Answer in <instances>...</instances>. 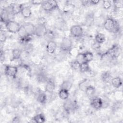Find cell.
<instances>
[{
    "label": "cell",
    "mask_w": 123,
    "mask_h": 123,
    "mask_svg": "<svg viewBox=\"0 0 123 123\" xmlns=\"http://www.w3.org/2000/svg\"><path fill=\"white\" fill-rule=\"evenodd\" d=\"M103 26L107 31L114 33L118 32L120 29V26L117 22L111 17H108L105 20Z\"/></svg>",
    "instance_id": "cell-1"
},
{
    "label": "cell",
    "mask_w": 123,
    "mask_h": 123,
    "mask_svg": "<svg viewBox=\"0 0 123 123\" xmlns=\"http://www.w3.org/2000/svg\"><path fill=\"white\" fill-rule=\"evenodd\" d=\"M5 25L7 31L12 33H17L21 25L18 22L13 20L8 21L5 24Z\"/></svg>",
    "instance_id": "cell-2"
},
{
    "label": "cell",
    "mask_w": 123,
    "mask_h": 123,
    "mask_svg": "<svg viewBox=\"0 0 123 123\" xmlns=\"http://www.w3.org/2000/svg\"><path fill=\"white\" fill-rule=\"evenodd\" d=\"M121 49L117 45H114L104 54L108 56L109 57L114 59L117 58L121 54Z\"/></svg>",
    "instance_id": "cell-3"
},
{
    "label": "cell",
    "mask_w": 123,
    "mask_h": 123,
    "mask_svg": "<svg viewBox=\"0 0 123 123\" xmlns=\"http://www.w3.org/2000/svg\"><path fill=\"white\" fill-rule=\"evenodd\" d=\"M73 45L72 40L68 37L62 38L60 45L61 49L64 52H67L71 49Z\"/></svg>",
    "instance_id": "cell-4"
},
{
    "label": "cell",
    "mask_w": 123,
    "mask_h": 123,
    "mask_svg": "<svg viewBox=\"0 0 123 123\" xmlns=\"http://www.w3.org/2000/svg\"><path fill=\"white\" fill-rule=\"evenodd\" d=\"M5 74L13 78H15L18 73V68L14 65H6L4 69Z\"/></svg>",
    "instance_id": "cell-5"
},
{
    "label": "cell",
    "mask_w": 123,
    "mask_h": 123,
    "mask_svg": "<svg viewBox=\"0 0 123 123\" xmlns=\"http://www.w3.org/2000/svg\"><path fill=\"white\" fill-rule=\"evenodd\" d=\"M71 35L74 37H81L83 34V29L80 25H74L70 29Z\"/></svg>",
    "instance_id": "cell-6"
},
{
    "label": "cell",
    "mask_w": 123,
    "mask_h": 123,
    "mask_svg": "<svg viewBox=\"0 0 123 123\" xmlns=\"http://www.w3.org/2000/svg\"><path fill=\"white\" fill-rule=\"evenodd\" d=\"M11 15H13L12 13L9 6V8H8V9L6 8L3 9L1 10V13H0L1 22L5 24L8 21L11 20H10Z\"/></svg>",
    "instance_id": "cell-7"
},
{
    "label": "cell",
    "mask_w": 123,
    "mask_h": 123,
    "mask_svg": "<svg viewBox=\"0 0 123 123\" xmlns=\"http://www.w3.org/2000/svg\"><path fill=\"white\" fill-rule=\"evenodd\" d=\"M91 106L96 110H98L102 108V100L99 97L93 98L90 101Z\"/></svg>",
    "instance_id": "cell-8"
},
{
    "label": "cell",
    "mask_w": 123,
    "mask_h": 123,
    "mask_svg": "<svg viewBox=\"0 0 123 123\" xmlns=\"http://www.w3.org/2000/svg\"><path fill=\"white\" fill-rule=\"evenodd\" d=\"M66 102L64 104V109L68 113L73 111L77 107V104L74 101L70 99H66Z\"/></svg>",
    "instance_id": "cell-9"
},
{
    "label": "cell",
    "mask_w": 123,
    "mask_h": 123,
    "mask_svg": "<svg viewBox=\"0 0 123 123\" xmlns=\"http://www.w3.org/2000/svg\"><path fill=\"white\" fill-rule=\"evenodd\" d=\"M48 32V29L46 26L37 25L35 28L34 35L38 37H42L45 36Z\"/></svg>",
    "instance_id": "cell-10"
},
{
    "label": "cell",
    "mask_w": 123,
    "mask_h": 123,
    "mask_svg": "<svg viewBox=\"0 0 123 123\" xmlns=\"http://www.w3.org/2000/svg\"><path fill=\"white\" fill-rule=\"evenodd\" d=\"M27 35L29 36H32L35 34L36 26L31 23L27 22L23 25Z\"/></svg>",
    "instance_id": "cell-11"
},
{
    "label": "cell",
    "mask_w": 123,
    "mask_h": 123,
    "mask_svg": "<svg viewBox=\"0 0 123 123\" xmlns=\"http://www.w3.org/2000/svg\"><path fill=\"white\" fill-rule=\"evenodd\" d=\"M57 45L56 43L53 40L49 41L46 45L47 52L49 54H53L56 50Z\"/></svg>",
    "instance_id": "cell-12"
},
{
    "label": "cell",
    "mask_w": 123,
    "mask_h": 123,
    "mask_svg": "<svg viewBox=\"0 0 123 123\" xmlns=\"http://www.w3.org/2000/svg\"><path fill=\"white\" fill-rule=\"evenodd\" d=\"M23 4H20L18 3H11L9 6L11 11L13 15H16L19 13H21L22 8L23 7Z\"/></svg>",
    "instance_id": "cell-13"
},
{
    "label": "cell",
    "mask_w": 123,
    "mask_h": 123,
    "mask_svg": "<svg viewBox=\"0 0 123 123\" xmlns=\"http://www.w3.org/2000/svg\"><path fill=\"white\" fill-rule=\"evenodd\" d=\"M21 13L24 18H28L32 15V11L29 6H23Z\"/></svg>",
    "instance_id": "cell-14"
},
{
    "label": "cell",
    "mask_w": 123,
    "mask_h": 123,
    "mask_svg": "<svg viewBox=\"0 0 123 123\" xmlns=\"http://www.w3.org/2000/svg\"><path fill=\"white\" fill-rule=\"evenodd\" d=\"M45 117L42 113H39L33 117L30 120V122L36 123H42L45 122Z\"/></svg>",
    "instance_id": "cell-15"
},
{
    "label": "cell",
    "mask_w": 123,
    "mask_h": 123,
    "mask_svg": "<svg viewBox=\"0 0 123 123\" xmlns=\"http://www.w3.org/2000/svg\"><path fill=\"white\" fill-rule=\"evenodd\" d=\"M55 89V85L54 82L51 80L47 81L45 86V91L49 93H52L53 92Z\"/></svg>",
    "instance_id": "cell-16"
},
{
    "label": "cell",
    "mask_w": 123,
    "mask_h": 123,
    "mask_svg": "<svg viewBox=\"0 0 123 123\" xmlns=\"http://www.w3.org/2000/svg\"><path fill=\"white\" fill-rule=\"evenodd\" d=\"M111 81V85L115 88H118L120 87L122 85V80L119 76H116L112 78Z\"/></svg>",
    "instance_id": "cell-17"
},
{
    "label": "cell",
    "mask_w": 123,
    "mask_h": 123,
    "mask_svg": "<svg viewBox=\"0 0 123 123\" xmlns=\"http://www.w3.org/2000/svg\"><path fill=\"white\" fill-rule=\"evenodd\" d=\"M100 79L102 82L104 83H108L111 81L112 79V75L111 73L109 71L104 72L101 74L100 76Z\"/></svg>",
    "instance_id": "cell-18"
},
{
    "label": "cell",
    "mask_w": 123,
    "mask_h": 123,
    "mask_svg": "<svg viewBox=\"0 0 123 123\" xmlns=\"http://www.w3.org/2000/svg\"><path fill=\"white\" fill-rule=\"evenodd\" d=\"M22 54V51L19 49H14L12 51V61L19 60Z\"/></svg>",
    "instance_id": "cell-19"
},
{
    "label": "cell",
    "mask_w": 123,
    "mask_h": 123,
    "mask_svg": "<svg viewBox=\"0 0 123 123\" xmlns=\"http://www.w3.org/2000/svg\"><path fill=\"white\" fill-rule=\"evenodd\" d=\"M41 6L42 9L46 12H51L54 10L53 7L49 0H43Z\"/></svg>",
    "instance_id": "cell-20"
},
{
    "label": "cell",
    "mask_w": 123,
    "mask_h": 123,
    "mask_svg": "<svg viewBox=\"0 0 123 123\" xmlns=\"http://www.w3.org/2000/svg\"><path fill=\"white\" fill-rule=\"evenodd\" d=\"M106 40V37L104 34L102 33H98L95 35V42L98 44H102L105 42Z\"/></svg>",
    "instance_id": "cell-21"
},
{
    "label": "cell",
    "mask_w": 123,
    "mask_h": 123,
    "mask_svg": "<svg viewBox=\"0 0 123 123\" xmlns=\"http://www.w3.org/2000/svg\"><path fill=\"white\" fill-rule=\"evenodd\" d=\"M58 95L60 98L62 100H65L68 99L69 96V91L65 89L60 88L58 93Z\"/></svg>",
    "instance_id": "cell-22"
},
{
    "label": "cell",
    "mask_w": 123,
    "mask_h": 123,
    "mask_svg": "<svg viewBox=\"0 0 123 123\" xmlns=\"http://www.w3.org/2000/svg\"><path fill=\"white\" fill-rule=\"evenodd\" d=\"M37 100L41 104H45L47 101L46 94L43 92H39L37 97Z\"/></svg>",
    "instance_id": "cell-23"
},
{
    "label": "cell",
    "mask_w": 123,
    "mask_h": 123,
    "mask_svg": "<svg viewBox=\"0 0 123 123\" xmlns=\"http://www.w3.org/2000/svg\"><path fill=\"white\" fill-rule=\"evenodd\" d=\"M84 91L87 96L92 97L96 92V88L93 86L89 85L85 88Z\"/></svg>",
    "instance_id": "cell-24"
},
{
    "label": "cell",
    "mask_w": 123,
    "mask_h": 123,
    "mask_svg": "<svg viewBox=\"0 0 123 123\" xmlns=\"http://www.w3.org/2000/svg\"><path fill=\"white\" fill-rule=\"evenodd\" d=\"M17 33H18V35L19 36L20 38L21 39H25L26 37H27L28 36H29L27 35V34L26 32V30H25L23 25H21L19 29L18 30V32H17Z\"/></svg>",
    "instance_id": "cell-25"
},
{
    "label": "cell",
    "mask_w": 123,
    "mask_h": 123,
    "mask_svg": "<svg viewBox=\"0 0 123 123\" xmlns=\"http://www.w3.org/2000/svg\"><path fill=\"white\" fill-rule=\"evenodd\" d=\"M79 70L80 72L82 73L89 72L90 70L89 63L86 62H84L81 63Z\"/></svg>",
    "instance_id": "cell-26"
},
{
    "label": "cell",
    "mask_w": 123,
    "mask_h": 123,
    "mask_svg": "<svg viewBox=\"0 0 123 123\" xmlns=\"http://www.w3.org/2000/svg\"><path fill=\"white\" fill-rule=\"evenodd\" d=\"M74 9V5L71 3H67L63 7V12L65 13L70 14L72 13Z\"/></svg>",
    "instance_id": "cell-27"
},
{
    "label": "cell",
    "mask_w": 123,
    "mask_h": 123,
    "mask_svg": "<svg viewBox=\"0 0 123 123\" xmlns=\"http://www.w3.org/2000/svg\"><path fill=\"white\" fill-rule=\"evenodd\" d=\"M89 81L87 79H85L82 80L80 83L79 84V88H80V90H85V88L89 86Z\"/></svg>",
    "instance_id": "cell-28"
},
{
    "label": "cell",
    "mask_w": 123,
    "mask_h": 123,
    "mask_svg": "<svg viewBox=\"0 0 123 123\" xmlns=\"http://www.w3.org/2000/svg\"><path fill=\"white\" fill-rule=\"evenodd\" d=\"M72 86V83L68 81V80H65L64 81L61 85V88L65 89L67 90H70Z\"/></svg>",
    "instance_id": "cell-29"
},
{
    "label": "cell",
    "mask_w": 123,
    "mask_h": 123,
    "mask_svg": "<svg viewBox=\"0 0 123 123\" xmlns=\"http://www.w3.org/2000/svg\"><path fill=\"white\" fill-rule=\"evenodd\" d=\"M84 56L85 62L88 63L92 61L93 59V54L90 51H86L84 53Z\"/></svg>",
    "instance_id": "cell-30"
},
{
    "label": "cell",
    "mask_w": 123,
    "mask_h": 123,
    "mask_svg": "<svg viewBox=\"0 0 123 123\" xmlns=\"http://www.w3.org/2000/svg\"><path fill=\"white\" fill-rule=\"evenodd\" d=\"M47 20L44 17H40L37 18V25H42V26H46L47 24Z\"/></svg>",
    "instance_id": "cell-31"
},
{
    "label": "cell",
    "mask_w": 123,
    "mask_h": 123,
    "mask_svg": "<svg viewBox=\"0 0 123 123\" xmlns=\"http://www.w3.org/2000/svg\"><path fill=\"white\" fill-rule=\"evenodd\" d=\"M70 66L74 70H77L79 69L80 63L75 60L70 63Z\"/></svg>",
    "instance_id": "cell-32"
},
{
    "label": "cell",
    "mask_w": 123,
    "mask_h": 123,
    "mask_svg": "<svg viewBox=\"0 0 123 123\" xmlns=\"http://www.w3.org/2000/svg\"><path fill=\"white\" fill-rule=\"evenodd\" d=\"M75 60H76L80 64L84 62H85V59H84V53H78L76 56Z\"/></svg>",
    "instance_id": "cell-33"
},
{
    "label": "cell",
    "mask_w": 123,
    "mask_h": 123,
    "mask_svg": "<svg viewBox=\"0 0 123 123\" xmlns=\"http://www.w3.org/2000/svg\"><path fill=\"white\" fill-rule=\"evenodd\" d=\"M7 37L6 32L2 30H0V41L1 43H4L6 41Z\"/></svg>",
    "instance_id": "cell-34"
},
{
    "label": "cell",
    "mask_w": 123,
    "mask_h": 123,
    "mask_svg": "<svg viewBox=\"0 0 123 123\" xmlns=\"http://www.w3.org/2000/svg\"><path fill=\"white\" fill-rule=\"evenodd\" d=\"M113 5L114 6L115 8L116 9H121L123 7V1L122 0H113Z\"/></svg>",
    "instance_id": "cell-35"
},
{
    "label": "cell",
    "mask_w": 123,
    "mask_h": 123,
    "mask_svg": "<svg viewBox=\"0 0 123 123\" xmlns=\"http://www.w3.org/2000/svg\"><path fill=\"white\" fill-rule=\"evenodd\" d=\"M103 7L104 9L108 10L111 8V2L110 0H103Z\"/></svg>",
    "instance_id": "cell-36"
},
{
    "label": "cell",
    "mask_w": 123,
    "mask_h": 123,
    "mask_svg": "<svg viewBox=\"0 0 123 123\" xmlns=\"http://www.w3.org/2000/svg\"><path fill=\"white\" fill-rule=\"evenodd\" d=\"M46 36H48V37L50 39H52L54 37V34L51 30H48V32H47Z\"/></svg>",
    "instance_id": "cell-37"
},
{
    "label": "cell",
    "mask_w": 123,
    "mask_h": 123,
    "mask_svg": "<svg viewBox=\"0 0 123 123\" xmlns=\"http://www.w3.org/2000/svg\"><path fill=\"white\" fill-rule=\"evenodd\" d=\"M43 0H32L31 1V3L33 5H41Z\"/></svg>",
    "instance_id": "cell-38"
},
{
    "label": "cell",
    "mask_w": 123,
    "mask_h": 123,
    "mask_svg": "<svg viewBox=\"0 0 123 123\" xmlns=\"http://www.w3.org/2000/svg\"><path fill=\"white\" fill-rule=\"evenodd\" d=\"M81 3L84 6H88L91 5L90 0H82L81 1Z\"/></svg>",
    "instance_id": "cell-39"
},
{
    "label": "cell",
    "mask_w": 123,
    "mask_h": 123,
    "mask_svg": "<svg viewBox=\"0 0 123 123\" xmlns=\"http://www.w3.org/2000/svg\"><path fill=\"white\" fill-rule=\"evenodd\" d=\"M91 5H96L98 4L99 2V0H90Z\"/></svg>",
    "instance_id": "cell-40"
}]
</instances>
